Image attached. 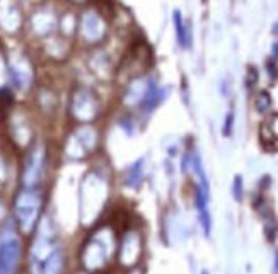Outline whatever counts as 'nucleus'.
<instances>
[{"mask_svg":"<svg viewBox=\"0 0 278 274\" xmlns=\"http://www.w3.org/2000/svg\"><path fill=\"white\" fill-rule=\"evenodd\" d=\"M65 267V254L58 242V233L49 218H41L33 233L29 249L31 274H62Z\"/></svg>","mask_w":278,"mask_h":274,"instance_id":"1","label":"nucleus"},{"mask_svg":"<svg viewBox=\"0 0 278 274\" xmlns=\"http://www.w3.org/2000/svg\"><path fill=\"white\" fill-rule=\"evenodd\" d=\"M116 247L118 237L111 228L104 227L91 233L79 251L82 269L91 274H101L113 262V259H116Z\"/></svg>","mask_w":278,"mask_h":274,"instance_id":"2","label":"nucleus"},{"mask_svg":"<svg viewBox=\"0 0 278 274\" xmlns=\"http://www.w3.org/2000/svg\"><path fill=\"white\" fill-rule=\"evenodd\" d=\"M44 198L39 189L21 187L12 201V222L22 235H33L43 215Z\"/></svg>","mask_w":278,"mask_h":274,"instance_id":"3","label":"nucleus"},{"mask_svg":"<svg viewBox=\"0 0 278 274\" xmlns=\"http://www.w3.org/2000/svg\"><path fill=\"white\" fill-rule=\"evenodd\" d=\"M81 201V220L82 223H94L103 211L108 198V179L103 172L91 171L84 177L79 191Z\"/></svg>","mask_w":278,"mask_h":274,"instance_id":"4","label":"nucleus"},{"mask_svg":"<svg viewBox=\"0 0 278 274\" xmlns=\"http://www.w3.org/2000/svg\"><path fill=\"white\" fill-rule=\"evenodd\" d=\"M101 147V131L96 124H73L63 142V155L70 160H84Z\"/></svg>","mask_w":278,"mask_h":274,"instance_id":"5","label":"nucleus"},{"mask_svg":"<svg viewBox=\"0 0 278 274\" xmlns=\"http://www.w3.org/2000/svg\"><path fill=\"white\" fill-rule=\"evenodd\" d=\"M49 163V150L44 142L36 140L24 152L21 169V186L29 189H39L46 177Z\"/></svg>","mask_w":278,"mask_h":274,"instance_id":"6","label":"nucleus"},{"mask_svg":"<svg viewBox=\"0 0 278 274\" xmlns=\"http://www.w3.org/2000/svg\"><path fill=\"white\" fill-rule=\"evenodd\" d=\"M68 116L73 124H94L101 116V101L87 87H77L68 102Z\"/></svg>","mask_w":278,"mask_h":274,"instance_id":"7","label":"nucleus"},{"mask_svg":"<svg viewBox=\"0 0 278 274\" xmlns=\"http://www.w3.org/2000/svg\"><path fill=\"white\" fill-rule=\"evenodd\" d=\"M143 256V237L135 228H127L121 233L116 247V262L121 267L132 269L140 264Z\"/></svg>","mask_w":278,"mask_h":274,"instance_id":"8","label":"nucleus"},{"mask_svg":"<svg viewBox=\"0 0 278 274\" xmlns=\"http://www.w3.org/2000/svg\"><path fill=\"white\" fill-rule=\"evenodd\" d=\"M7 140L16 150L22 153L38 140L34 124L26 114H11V118L7 119Z\"/></svg>","mask_w":278,"mask_h":274,"instance_id":"9","label":"nucleus"},{"mask_svg":"<svg viewBox=\"0 0 278 274\" xmlns=\"http://www.w3.org/2000/svg\"><path fill=\"white\" fill-rule=\"evenodd\" d=\"M14 227L11 233L0 237V274H19L22 262V243L16 235Z\"/></svg>","mask_w":278,"mask_h":274,"instance_id":"10","label":"nucleus"},{"mask_svg":"<svg viewBox=\"0 0 278 274\" xmlns=\"http://www.w3.org/2000/svg\"><path fill=\"white\" fill-rule=\"evenodd\" d=\"M77 33L81 34L82 41L87 44H99L106 38V22L101 14L96 11H87L79 19Z\"/></svg>","mask_w":278,"mask_h":274,"instance_id":"11","label":"nucleus"},{"mask_svg":"<svg viewBox=\"0 0 278 274\" xmlns=\"http://www.w3.org/2000/svg\"><path fill=\"white\" fill-rule=\"evenodd\" d=\"M143 163L145 160L143 158H138L133 163H130L125 172H123V184L130 189H137L143 181Z\"/></svg>","mask_w":278,"mask_h":274,"instance_id":"12","label":"nucleus"},{"mask_svg":"<svg viewBox=\"0 0 278 274\" xmlns=\"http://www.w3.org/2000/svg\"><path fill=\"white\" fill-rule=\"evenodd\" d=\"M11 181V160L6 152L0 150V193L7 187Z\"/></svg>","mask_w":278,"mask_h":274,"instance_id":"13","label":"nucleus"},{"mask_svg":"<svg viewBox=\"0 0 278 274\" xmlns=\"http://www.w3.org/2000/svg\"><path fill=\"white\" fill-rule=\"evenodd\" d=\"M118 126H120L123 131H125L127 136H133L137 133V119L132 114H123V116L118 119Z\"/></svg>","mask_w":278,"mask_h":274,"instance_id":"14","label":"nucleus"},{"mask_svg":"<svg viewBox=\"0 0 278 274\" xmlns=\"http://www.w3.org/2000/svg\"><path fill=\"white\" fill-rule=\"evenodd\" d=\"M174 22H176V33H178V39H180L181 46H186V29L183 26V19L180 12H174Z\"/></svg>","mask_w":278,"mask_h":274,"instance_id":"15","label":"nucleus"},{"mask_svg":"<svg viewBox=\"0 0 278 274\" xmlns=\"http://www.w3.org/2000/svg\"><path fill=\"white\" fill-rule=\"evenodd\" d=\"M270 96H268V94H265L263 92L260 97H258V102H256V106H258V109H260V111H265L266 109V106L268 104H270V99H268Z\"/></svg>","mask_w":278,"mask_h":274,"instance_id":"16","label":"nucleus"},{"mask_svg":"<svg viewBox=\"0 0 278 274\" xmlns=\"http://www.w3.org/2000/svg\"><path fill=\"white\" fill-rule=\"evenodd\" d=\"M6 215H7V208H6V204L0 201V223L6 222Z\"/></svg>","mask_w":278,"mask_h":274,"instance_id":"17","label":"nucleus"},{"mask_svg":"<svg viewBox=\"0 0 278 274\" xmlns=\"http://www.w3.org/2000/svg\"><path fill=\"white\" fill-rule=\"evenodd\" d=\"M127 274H145V271H143L142 267H138V266H135V267H132V269H128V272Z\"/></svg>","mask_w":278,"mask_h":274,"instance_id":"18","label":"nucleus"}]
</instances>
